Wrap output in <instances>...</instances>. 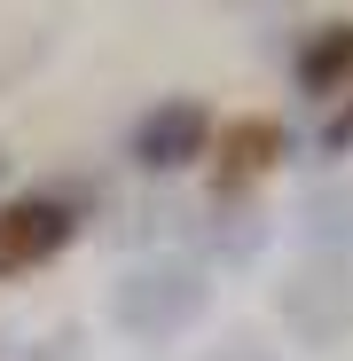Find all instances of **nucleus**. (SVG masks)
<instances>
[{"label":"nucleus","mask_w":353,"mask_h":361,"mask_svg":"<svg viewBox=\"0 0 353 361\" xmlns=\"http://www.w3.org/2000/svg\"><path fill=\"white\" fill-rule=\"evenodd\" d=\"M204 142H212L204 102H157L142 126H134V157H142L149 173H181V165H197Z\"/></svg>","instance_id":"obj_1"},{"label":"nucleus","mask_w":353,"mask_h":361,"mask_svg":"<svg viewBox=\"0 0 353 361\" xmlns=\"http://www.w3.org/2000/svg\"><path fill=\"white\" fill-rule=\"evenodd\" d=\"M63 244H71V212L63 204H47V197L0 204V275H24V267H39Z\"/></svg>","instance_id":"obj_2"},{"label":"nucleus","mask_w":353,"mask_h":361,"mask_svg":"<svg viewBox=\"0 0 353 361\" xmlns=\"http://www.w3.org/2000/svg\"><path fill=\"white\" fill-rule=\"evenodd\" d=\"M189 307H197V283L181 267H149V275H134L126 290H118V314H126L134 330H149V338H165Z\"/></svg>","instance_id":"obj_3"},{"label":"nucleus","mask_w":353,"mask_h":361,"mask_svg":"<svg viewBox=\"0 0 353 361\" xmlns=\"http://www.w3.org/2000/svg\"><path fill=\"white\" fill-rule=\"evenodd\" d=\"M353 79V24H330L306 55H299V87L306 94H330V87H345Z\"/></svg>","instance_id":"obj_4"},{"label":"nucleus","mask_w":353,"mask_h":361,"mask_svg":"<svg viewBox=\"0 0 353 361\" xmlns=\"http://www.w3.org/2000/svg\"><path fill=\"white\" fill-rule=\"evenodd\" d=\"M267 157H275V126H267V118H244V126L228 134V180H244V173H259Z\"/></svg>","instance_id":"obj_5"},{"label":"nucleus","mask_w":353,"mask_h":361,"mask_svg":"<svg viewBox=\"0 0 353 361\" xmlns=\"http://www.w3.org/2000/svg\"><path fill=\"white\" fill-rule=\"evenodd\" d=\"M322 149H330V157H337V149H353V102H345V110L330 118V134H322Z\"/></svg>","instance_id":"obj_6"}]
</instances>
